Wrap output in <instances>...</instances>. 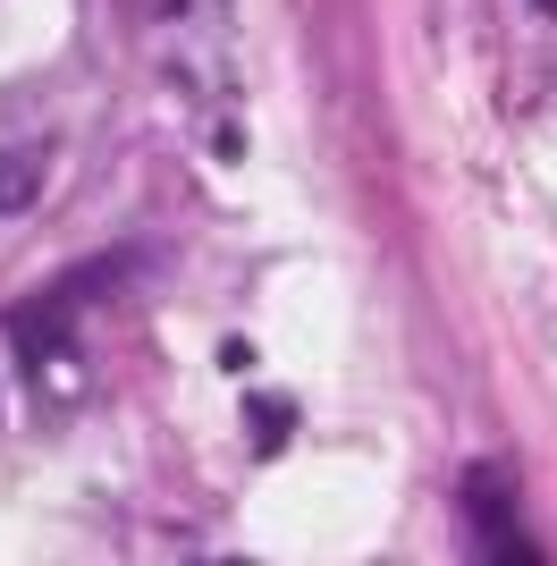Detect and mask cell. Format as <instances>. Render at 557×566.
<instances>
[{"instance_id": "obj_1", "label": "cell", "mask_w": 557, "mask_h": 566, "mask_svg": "<svg viewBox=\"0 0 557 566\" xmlns=\"http://www.w3.org/2000/svg\"><path fill=\"white\" fill-rule=\"evenodd\" d=\"M464 516H473V558L490 566H549V549L524 533V507H515V465L482 457L464 473Z\"/></svg>"}, {"instance_id": "obj_2", "label": "cell", "mask_w": 557, "mask_h": 566, "mask_svg": "<svg viewBox=\"0 0 557 566\" xmlns=\"http://www.w3.org/2000/svg\"><path fill=\"white\" fill-rule=\"evenodd\" d=\"M245 431H254V449H278V440L296 431V406L271 398V389H254V398H245Z\"/></svg>"}, {"instance_id": "obj_3", "label": "cell", "mask_w": 557, "mask_h": 566, "mask_svg": "<svg viewBox=\"0 0 557 566\" xmlns=\"http://www.w3.org/2000/svg\"><path fill=\"white\" fill-rule=\"evenodd\" d=\"M34 178H43L34 153H18V161L0 153V212H25V203H34Z\"/></svg>"}, {"instance_id": "obj_4", "label": "cell", "mask_w": 557, "mask_h": 566, "mask_svg": "<svg viewBox=\"0 0 557 566\" xmlns=\"http://www.w3.org/2000/svg\"><path fill=\"white\" fill-rule=\"evenodd\" d=\"M153 9H161V18H178V9H186V0H153Z\"/></svg>"}, {"instance_id": "obj_5", "label": "cell", "mask_w": 557, "mask_h": 566, "mask_svg": "<svg viewBox=\"0 0 557 566\" xmlns=\"http://www.w3.org/2000/svg\"><path fill=\"white\" fill-rule=\"evenodd\" d=\"M540 9H549V0H540Z\"/></svg>"}]
</instances>
